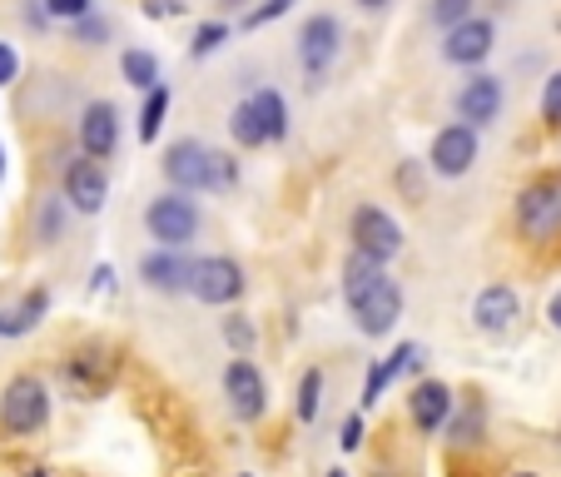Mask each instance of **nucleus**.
Instances as JSON below:
<instances>
[{"label": "nucleus", "mask_w": 561, "mask_h": 477, "mask_svg": "<svg viewBox=\"0 0 561 477\" xmlns=\"http://www.w3.org/2000/svg\"><path fill=\"white\" fill-rule=\"evenodd\" d=\"M164 174H170L174 190H233L239 184V159L199 145V139H180V145L164 149Z\"/></svg>", "instance_id": "obj_1"}, {"label": "nucleus", "mask_w": 561, "mask_h": 477, "mask_svg": "<svg viewBox=\"0 0 561 477\" xmlns=\"http://www.w3.org/2000/svg\"><path fill=\"white\" fill-rule=\"evenodd\" d=\"M45 418H50V393H45V383L35 373H21V378L5 383V393H0V428L5 433L15 438L41 433Z\"/></svg>", "instance_id": "obj_2"}, {"label": "nucleus", "mask_w": 561, "mask_h": 477, "mask_svg": "<svg viewBox=\"0 0 561 477\" xmlns=\"http://www.w3.org/2000/svg\"><path fill=\"white\" fill-rule=\"evenodd\" d=\"M145 229L154 234L164 249H184L199 234V204L184 200V194H159L145 209Z\"/></svg>", "instance_id": "obj_3"}, {"label": "nucleus", "mask_w": 561, "mask_h": 477, "mask_svg": "<svg viewBox=\"0 0 561 477\" xmlns=\"http://www.w3.org/2000/svg\"><path fill=\"white\" fill-rule=\"evenodd\" d=\"M517 229L527 239H547L561 229V184L557 180H537L517 194Z\"/></svg>", "instance_id": "obj_4"}, {"label": "nucleus", "mask_w": 561, "mask_h": 477, "mask_svg": "<svg viewBox=\"0 0 561 477\" xmlns=\"http://www.w3.org/2000/svg\"><path fill=\"white\" fill-rule=\"evenodd\" d=\"M119 363L110 349H100V343H90V349H75L70 359H65V383H70L80 398H105L110 383H115Z\"/></svg>", "instance_id": "obj_5"}, {"label": "nucleus", "mask_w": 561, "mask_h": 477, "mask_svg": "<svg viewBox=\"0 0 561 477\" xmlns=\"http://www.w3.org/2000/svg\"><path fill=\"white\" fill-rule=\"evenodd\" d=\"M398 249H403V229H398V219H388L382 209L363 204V209L353 214V254H368V259H378V264H388Z\"/></svg>", "instance_id": "obj_6"}, {"label": "nucleus", "mask_w": 561, "mask_h": 477, "mask_svg": "<svg viewBox=\"0 0 561 477\" xmlns=\"http://www.w3.org/2000/svg\"><path fill=\"white\" fill-rule=\"evenodd\" d=\"M339 45H343V25L333 21V15H313V21L304 25V35H298V60H304V70H308V86H318V80L329 75V65L339 60Z\"/></svg>", "instance_id": "obj_7"}, {"label": "nucleus", "mask_w": 561, "mask_h": 477, "mask_svg": "<svg viewBox=\"0 0 561 477\" xmlns=\"http://www.w3.org/2000/svg\"><path fill=\"white\" fill-rule=\"evenodd\" d=\"M224 393H229V408L239 423H259L268 408V388L264 378H259V368L249 359H233L229 368H224Z\"/></svg>", "instance_id": "obj_8"}, {"label": "nucleus", "mask_w": 561, "mask_h": 477, "mask_svg": "<svg viewBox=\"0 0 561 477\" xmlns=\"http://www.w3.org/2000/svg\"><path fill=\"white\" fill-rule=\"evenodd\" d=\"M353 318H358V329L368 333V339L392 333V323L403 318V288L392 284V279H378V284H373L368 294L353 304Z\"/></svg>", "instance_id": "obj_9"}, {"label": "nucleus", "mask_w": 561, "mask_h": 477, "mask_svg": "<svg viewBox=\"0 0 561 477\" xmlns=\"http://www.w3.org/2000/svg\"><path fill=\"white\" fill-rule=\"evenodd\" d=\"M190 288L199 294V304H233V298L244 294V269L233 264V259H224V254L199 259Z\"/></svg>", "instance_id": "obj_10"}, {"label": "nucleus", "mask_w": 561, "mask_h": 477, "mask_svg": "<svg viewBox=\"0 0 561 477\" xmlns=\"http://www.w3.org/2000/svg\"><path fill=\"white\" fill-rule=\"evenodd\" d=\"M65 200L80 214H100L110 200V180L100 170V159H70L65 164Z\"/></svg>", "instance_id": "obj_11"}, {"label": "nucleus", "mask_w": 561, "mask_h": 477, "mask_svg": "<svg viewBox=\"0 0 561 477\" xmlns=\"http://www.w3.org/2000/svg\"><path fill=\"white\" fill-rule=\"evenodd\" d=\"M472 164H477V129L472 125L437 129V139H433V170L447 174V180H457V174H467Z\"/></svg>", "instance_id": "obj_12"}, {"label": "nucleus", "mask_w": 561, "mask_h": 477, "mask_svg": "<svg viewBox=\"0 0 561 477\" xmlns=\"http://www.w3.org/2000/svg\"><path fill=\"white\" fill-rule=\"evenodd\" d=\"M517 318H522V298H517V288H507V284H492L472 298V323L482 333H492V339L507 333Z\"/></svg>", "instance_id": "obj_13"}, {"label": "nucleus", "mask_w": 561, "mask_h": 477, "mask_svg": "<svg viewBox=\"0 0 561 477\" xmlns=\"http://www.w3.org/2000/svg\"><path fill=\"white\" fill-rule=\"evenodd\" d=\"M492 41H497V31H492V21H462V25H453L447 31V41H443V55L453 65H482L492 55Z\"/></svg>", "instance_id": "obj_14"}, {"label": "nucleus", "mask_w": 561, "mask_h": 477, "mask_svg": "<svg viewBox=\"0 0 561 477\" xmlns=\"http://www.w3.org/2000/svg\"><path fill=\"white\" fill-rule=\"evenodd\" d=\"M80 145H85L90 159H110L119 145V115L110 100H95V105H85V115H80Z\"/></svg>", "instance_id": "obj_15"}, {"label": "nucleus", "mask_w": 561, "mask_h": 477, "mask_svg": "<svg viewBox=\"0 0 561 477\" xmlns=\"http://www.w3.org/2000/svg\"><path fill=\"white\" fill-rule=\"evenodd\" d=\"M408 413H413L417 433L433 438L437 428H447V418H453V388H447V383H437V378L417 383L413 398H408Z\"/></svg>", "instance_id": "obj_16"}, {"label": "nucleus", "mask_w": 561, "mask_h": 477, "mask_svg": "<svg viewBox=\"0 0 561 477\" xmlns=\"http://www.w3.org/2000/svg\"><path fill=\"white\" fill-rule=\"evenodd\" d=\"M497 110H502V80L497 75H472L462 86V95H457V115L467 125H492Z\"/></svg>", "instance_id": "obj_17"}, {"label": "nucleus", "mask_w": 561, "mask_h": 477, "mask_svg": "<svg viewBox=\"0 0 561 477\" xmlns=\"http://www.w3.org/2000/svg\"><path fill=\"white\" fill-rule=\"evenodd\" d=\"M139 279H145L149 288H159V294H180V288H190L194 279V264H184L174 249H164V254H145L139 259Z\"/></svg>", "instance_id": "obj_18"}, {"label": "nucleus", "mask_w": 561, "mask_h": 477, "mask_svg": "<svg viewBox=\"0 0 561 477\" xmlns=\"http://www.w3.org/2000/svg\"><path fill=\"white\" fill-rule=\"evenodd\" d=\"M417 359H423V349H417V343H398V353H388V359H382V363H373V373H368V388H363V408H368V404H378V398H382V388H388V383L398 378V373H408V368H413Z\"/></svg>", "instance_id": "obj_19"}, {"label": "nucleus", "mask_w": 561, "mask_h": 477, "mask_svg": "<svg viewBox=\"0 0 561 477\" xmlns=\"http://www.w3.org/2000/svg\"><path fill=\"white\" fill-rule=\"evenodd\" d=\"M45 308H50V294H45V288H31V294H25L11 314L0 318V339H21V333H31L35 323L45 318Z\"/></svg>", "instance_id": "obj_20"}, {"label": "nucleus", "mask_w": 561, "mask_h": 477, "mask_svg": "<svg viewBox=\"0 0 561 477\" xmlns=\"http://www.w3.org/2000/svg\"><path fill=\"white\" fill-rule=\"evenodd\" d=\"M378 279H388L382 274V264L378 259H368V254H348V264H343V294H348V308L358 304L363 294H368Z\"/></svg>", "instance_id": "obj_21"}, {"label": "nucleus", "mask_w": 561, "mask_h": 477, "mask_svg": "<svg viewBox=\"0 0 561 477\" xmlns=\"http://www.w3.org/2000/svg\"><path fill=\"white\" fill-rule=\"evenodd\" d=\"M254 110H259V120H264V129H268V139H284L288 135V100L278 95V90H254Z\"/></svg>", "instance_id": "obj_22"}, {"label": "nucleus", "mask_w": 561, "mask_h": 477, "mask_svg": "<svg viewBox=\"0 0 561 477\" xmlns=\"http://www.w3.org/2000/svg\"><path fill=\"white\" fill-rule=\"evenodd\" d=\"M229 129H233V139L244 149H254V145H268V129H264V120H259V110H254V100H244V105H233V115H229Z\"/></svg>", "instance_id": "obj_23"}, {"label": "nucleus", "mask_w": 561, "mask_h": 477, "mask_svg": "<svg viewBox=\"0 0 561 477\" xmlns=\"http://www.w3.org/2000/svg\"><path fill=\"white\" fill-rule=\"evenodd\" d=\"M119 65H125V80H129V86H139V90L164 86V80H159V60L149 50H125V55H119Z\"/></svg>", "instance_id": "obj_24"}, {"label": "nucleus", "mask_w": 561, "mask_h": 477, "mask_svg": "<svg viewBox=\"0 0 561 477\" xmlns=\"http://www.w3.org/2000/svg\"><path fill=\"white\" fill-rule=\"evenodd\" d=\"M164 115H170V86H154L149 90V100H145V115H139V139H145V145H154L159 139Z\"/></svg>", "instance_id": "obj_25"}, {"label": "nucleus", "mask_w": 561, "mask_h": 477, "mask_svg": "<svg viewBox=\"0 0 561 477\" xmlns=\"http://www.w3.org/2000/svg\"><path fill=\"white\" fill-rule=\"evenodd\" d=\"M318 404H323V368H308L298 383V423H313Z\"/></svg>", "instance_id": "obj_26"}, {"label": "nucleus", "mask_w": 561, "mask_h": 477, "mask_svg": "<svg viewBox=\"0 0 561 477\" xmlns=\"http://www.w3.org/2000/svg\"><path fill=\"white\" fill-rule=\"evenodd\" d=\"M45 15L80 25V21H90V0H45Z\"/></svg>", "instance_id": "obj_27"}, {"label": "nucleus", "mask_w": 561, "mask_h": 477, "mask_svg": "<svg viewBox=\"0 0 561 477\" xmlns=\"http://www.w3.org/2000/svg\"><path fill=\"white\" fill-rule=\"evenodd\" d=\"M224 41H229V25L209 21V25H199V31H194V45H190V50H194V55H214Z\"/></svg>", "instance_id": "obj_28"}, {"label": "nucleus", "mask_w": 561, "mask_h": 477, "mask_svg": "<svg viewBox=\"0 0 561 477\" xmlns=\"http://www.w3.org/2000/svg\"><path fill=\"white\" fill-rule=\"evenodd\" d=\"M472 0H433V21L437 25H462V21H472Z\"/></svg>", "instance_id": "obj_29"}, {"label": "nucleus", "mask_w": 561, "mask_h": 477, "mask_svg": "<svg viewBox=\"0 0 561 477\" xmlns=\"http://www.w3.org/2000/svg\"><path fill=\"white\" fill-rule=\"evenodd\" d=\"M541 120H547L551 129L561 125V70L547 80V90H541Z\"/></svg>", "instance_id": "obj_30"}, {"label": "nucleus", "mask_w": 561, "mask_h": 477, "mask_svg": "<svg viewBox=\"0 0 561 477\" xmlns=\"http://www.w3.org/2000/svg\"><path fill=\"white\" fill-rule=\"evenodd\" d=\"M288 11H294V0H264V5H254V11L244 15V25L249 31H259V25L278 21V15H288Z\"/></svg>", "instance_id": "obj_31"}, {"label": "nucleus", "mask_w": 561, "mask_h": 477, "mask_svg": "<svg viewBox=\"0 0 561 477\" xmlns=\"http://www.w3.org/2000/svg\"><path fill=\"white\" fill-rule=\"evenodd\" d=\"M224 339H229L233 349H239V359H244V353L254 349V323H249V318H229V323H224Z\"/></svg>", "instance_id": "obj_32"}, {"label": "nucleus", "mask_w": 561, "mask_h": 477, "mask_svg": "<svg viewBox=\"0 0 561 477\" xmlns=\"http://www.w3.org/2000/svg\"><path fill=\"white\" fill-rule=\"evenodd\" d=\"M363 433H368V423H363V413H348V418H343L339 447H343V453H358V447H363Z\"/></svg>", "instance_id": "obj_33"}, {"label": "nucleus", "mask_w": 561, "mask_h": 477, "mask_svg": "<svg viewBox=\"0 0 561 477\" xmlns=\"http://www.w3.org/2000/svg\"><path fill=\"white\" fill-rule=\"evenodd\" d=\"M35 229H41V245H55V239H60V204L45 200L41 204V224H35Z\"/></svg>", "instance_id": "obj_34"}, {"label": "nucleus", "mask_w": 561, "mask_h": 477, "mask_svg": "<svg viewBox=\"0 0 561 477\" xmlns=\"http://www.w3.org/2000/svg\"><path fill=\"white\" fill-rule=\"evenodd\" d=\"M15 75H21V55H15L11 45H0V86H11Z\"/></svg>", "instance_id": "obj_35"}, {"label": "nucleus", "mask_w": 561, "mask_h": 477, "mask_svg": "<svg viewBox=\"0 0 561 477\" xmlns=\"http://www.w3.org/2000/svg\"><path fill=\"white\" fill-rule=\"evenodd\" d=\"M75 41H85V45H105V25H100V21H80V25H75Z\"/></svg>", "instance_id": "obj_36"}, {"label": "nucleus", "mask_w": 561, "mask_h": 477, "mask_svg": "<svg viewBox=\"0 0 561 477\" xmlns=\"http://www.w3.org/2000/svg\"><path fill=\"white\" fill-rule=\"evenodd\" d=\"M174 11H180V0H145V15H154V21L159 15H174Z\"/></svg>", "instance_id": "obj_37"}, {"label": "nucleus", "mask_w": 561, "mask_h": 477, "mask_svg": "<svg viewBox=\"0 0 561 477\" xmlns=\"http://www.w3.org/2000/svg\"><path fill=\"white\" fill-rule=\"evenodd\" d=\"M472 433H482V418H462L457 423V443H472Z\"/></svg>", "instance_id": "obj_38"}, {"label": "nucleus", "mask_w": 561, "mask_h": 477, "mask_svg": "<svg viewBox=\"0 0 561 477\" xmlns=\"http://www.w3.org/2000/svg\"><path fill=\"white\" fill-rule=\"evenodd\" d=\"M547 318H551V329H561V294L551 298V308H547Z\"/></svg>", "instance_id": "obj_39"}, {"label": "nucleus", "mask_w": 561, "mask_h": 477, "mask_svg": "<svg viewBox=\"0 0 561 477\" xmlns=\"http://www.w3.org/2000/svg\"><path fill=\"white\" fill-rule=\"evenodd\" d=\"M0 174H5V149H0Z\"/></svg>", "instance_id": "obj_40"}, {"label": "nucleus", "mask_w": 561, "mask_h": 477, "mask_svg": "<svg viewBox=\"0 0 561 477\" xmlns=\"http://www.w3.org/2000/svg\"><path fill=\"white\" fill-rule=\"evenodd\" d=\"M507 477H537V473H507Z\"/></svg>", "instance_id": "obj_41"}, {"label": "nucleus", "mask_w": 561, "mask_h": 477, "mask_svg": "<svg viewBox=\"0 0 561 477\" xmlns=\"http://www.w3.org/2000/svg\"><path fill=\"white\" fill-rule=\"evenodd\" d=\"M25 477H50V473H25Z\"/></svg>", "instance_id": "obj_42"}, {"label": "nucleus", "mask_w": 561, "mask_h": 477, "mask_svg": "<svg viewBox=\"0 0 561 477\" xmlns=\"http://www.w3.org/2000/svg\"><path fill=\"white\" fill-rule=\"evenodd\" d=\"M363 5H382V0H363Z\"/></svg>", "instance_id": "obj_43"}, {"label": "nucleus", "mask_w": 561, "mask_h": 477, "mask_svg": "<svg viewBox=\"0 0 561 477\" xmlns=\"http://www.w3.org/2000/svg\"><path fill=\"white\" fill-rule=\"evenodd\" d=\"M329 477H348V473H329Z\"/></svg>", "instance_id": "obj_44"}]
</instances>
